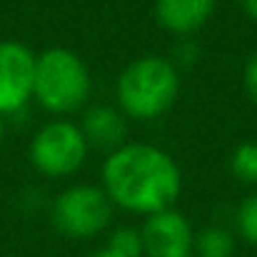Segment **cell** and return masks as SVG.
I'll use <instances>...</instances> for the list:
<instances>
[{
	"instance_id": "obj_1",
	"label": "cell",
	"mask_w": 257,
	"mask_h": 257,
	"mask_svg": "<svg viewBox=\"0 0 257 257\" xmlns=\"http://www.w3.org/2000/svg\"><path fill=\"white\" fill-rule=\"evenodd\" d=\"M102 190L110 202L135 215H155L177 202L182 172L170 153L148 143H125L107 153Z\"/></svg>"
},
{
	"instance_id": "obj_2",
	"label": "cell",
	"mask_w": 257,
	"mask_h": 257,
	"mask_svg": "<svg viewBox=\"0 0 257 257\" xmlns=\"http://www.w3.org/2000/svg\"><path fill=\"white\" fill-rule=\"evenodd\" d=\"M117 110L130 120H158L180 97V70L170 58L143 55L127 63L115 83Z\"/></svg>"
},
{
	"instance_id": "obj_3",
	"label": "cell",
	"mask_w": 257,
	"mask_h": 257,
	"mask_svg": "<svg viewBox=\"0 0 257 257\" xmlns=\"http://www.w3.org/2000/svg\"><path fill=\"white\" fill-rule=\"evenodd\" d=\"M92 95V78L85 60L68 48H48L35 58L33 97L53 115H73L83 110Z\"/></svg>"
},
{
	"instance_id": "obj_4",
	"label": "cell",
	"mask_w": 257,
	"mask_h": 257,
	"mask_svg": "<svg viewBox=\"0 0 257 257\" xmlns=\"http://www.w3.org/2000/svg\"><path fill=\"white\" fill-rule=\"evenodd\" d=\"M87 140L78 122L73 120H50L30 140L28 155L33 168L43 177L60 180L70 177L83 168L87 158Z\"/></svg>"
},
{
	"instance_id": "obj_5",
	"label": "cell",
	"mask_w": 257,
	"mask_h": 257,
	"mask_svg": "<svg viewBox=\"0 0 257 257\" xmlns=\"http://www.w3.org/2000/svg\"><path fill=\"white\" fill-rule=\"evenodd\" d=\"M112 207L102 187L70 185L55 197L50 217L60 235L70 240H92L110 227Z\"/></svg>"
},
{
	"instance_id": "obj_6",
	"label": "cell",
	"mask_w": 257,
	"mask_h": 257,
	"mask_svg": "<svg viewBox=\"0 0 257 257\" xmlns=\"http://www.w3.org/2000/svg\"><path fill=\"white\" fill-rule=\"evenodd\" d=\"M35 53L18 40H0V117L23 110L33 100Z\"/></svg>"
},
{
	"instance_id": "obj_7",
	"label": "cell",
	"mask_w": 257,
	"mask_h": 257,
	"mask_svg": "<svg viewBox=\"0 0 257 257\" xmlns=\"http://www.w3.org/2000/svg\"><path fill=\"white\" fill-rule=\"evenodd\" d=\"M140 237H143V257H192L195 247L192 225L175 207L148 215Z\"/></svg>"
},
{
	"instance_id": "obj_8",
	"label": "cell",
	"mask_w": 257,
	"mask_h": 257,
	"mask_svg": "<svg viewBox=\"0 0 257 257\" xmlns=\"http://www.w3.org/2000/svg\"><path fill=\"white\" fill-rule=\"evenodd\" d=\"M80 130L87 140V148L112 153L125 145L127 138V117L110 105H90L83 112Z\"/></svg>"
},
{
	"instance_id": "obj_9",
	"label": "cell",
	"mask_w": 257,
	"mask_h": 257,
	"mask_svg": "<svg viewBox=\"0 0 257 257\" xmlns=\"http://www.w3.org/2000/svg\"><path fill=\"white\" fill-rule=\"evenodd\" d=\"M217 0H155V18L172 35H192L212 18Z\"/></svg>"
},
{
	"instance_id": "obj_10",
	"label": "cell",
	"mask_w": 257,
	"mask_h": 257,
	"mask_svg": "<svg viewBox=\"0 0 257 257\" xmlns=\"http://www.w3.org/2000/svg\"><path fill=\"white\" fill-rule=\"evenodd\" d=\"M192 252L197 257H232L235 255V235L222 225H210L195 235Z\"/></svg>"
},
{
	"instance_id": "obj_11",
	"label": "cell",
	"mask_w": 257,
	"mask_h": 257,
	"mask_svg": "<svg viewBox=\"0 0 257 257\" xmlns=\"http://www.w3.org/2000/svg\"><path fill=\"white\" fill-rule=\"evenodd\" d=\"M230 172L242 185H257V143L245 140L230 155Z\"/></svg>"
},
{
	"instance_id": "obj_12",
	"label": "cell",
	"mask_w": 257,
	"mask_h": 257,
	"mask_svg": "<svg viewBox=\"0 0 257 257\" xmlns=\"http://www.w3.org/2000/svg\"><path fill=\"white\" fill-rule=\"evenodd\" d=\"M235 227H237V235L245 242L257 247V190L250 192L240 202V207L235 212Z\"/></svg>"
},
{
	"instance_id": "obj_13",
	"label": "cell",
	"mask_w": 257,
	"mask_h": 257,
	"mask_svg": "<svg viewBox=\"0 0 257 257\" xmlns=\"http://www.w3.org/2000/svg\"><path fill=\"white\" fill-rule=\"evenodd\" d=\"M105 247H110L112 252H117L120 257H143L140 230H135V227H117L115 232H110Z\"/></svg>"
},
{
	"instance_id": "obj_14",
	"label": "cell",
	"mask_w": 257,
	"mask_h": 257,
	"mask_svg": "<svg viewBox=\"0 0 257 257\" xmlns=\"http://www.w3.org/2000/svg\"><path fill=\"white\" fill-rule=\"evenodd\" d=\"M242 85H245V92H247L250 102L257 107V50L247 58V63H245V70H242Z\"/></svg>"
},
{
	"instance_id": "obj_15",
	"label": "cell",
	"mask_w": 257,
	"mask_h": 257,
	"mask_svg": "<svg viewBox=\"0 0 257 257\" xmlns=\"http://www.w3.org/2000/svg\"><path fill=\"white\" fill-rule=\"evenodd\" d=\"M195 58H197V48L192 45V43H180L177 48H175V58H172V63H180V65H190V63H195Z\"/></svg>"
},
{
	"instance_id": "obj_16",
	"label": "cell",
	"mask_w": 257,
	"mask_h": 257,
	"mask_svg": "<svg viewBox=\"0 0 257 257\" xmlns=\"http://www.w3.org/2000/svg\"><path fill=\"white\" fill-rule=\"evenodd\" d=\"M240 3V8L247 13V18H252L257 23V0H237Z\"/></svg>"
},
{
	"instance_id": "obj_17",
	"label": "cell",
	"mask_w": 257,
	"mask_h": 257,
	"mask_svg": "<svg viewBox=\"0 0 257 257\" xmlns=\"http://www.w3.org/2000/svg\"><path fill=\"white\" fill-rule=\"evenodd\" d=\"M87 257H120L117 252H112L110 247H100V250H95V252H90Z\"/></svg>"
},
{
	"instance_id": "obj_18",
	"label": "cell",
	"mask_w": 257,
	"mask_h": 257,
	"mask_svg": "<svg viewBox=\"0 0 257 257\" xmlns=\"http://www.w3.org/2000/svg\"><path fill=\"white\" fill-rule=\"evenodd\" d=\"M3 138H5V122H3V117H0V143H3Z\"/></svg>"
}]
</instances>
